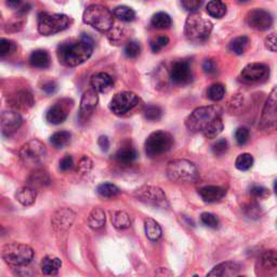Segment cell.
Masks as SVG:
<instances>
[{
    "label": "cell",
    "instance_id": "obj_1",
    "mask_svg": "<svg viewBox=\"0 0 277 277\" xmlns=\"http://www.w3.org/2000/svg\"><path fill=\"white\" fill-rule=\"evenodd\" d=\"M93 52V42L90 37L83 36L76 40L63 43L58 48V58L61 64L75 67L85 63Z\"/></svg>",
    "mask_w": 277,
    "mask_h": 277
},
{
    "label": "cell",
    "instance_id": "obj_2",
    "mask_svg": "<svg viewBox=\"0 0 277 277\" xmlns=\"http://www.w3.org/2000/svg\"><path fill=\"white\" fill-rule=\"evenodd\" d=\"M2 256L5 262L13 268L26 267L34 259V250L26 244L10 243L2 249Z\"/></svg>",
    "mask_w": 277,
    "mask_h": 277
},
{
    "label": "cell",
    "instance_id": "obj_3",
    "mask_svg": "<svg viewBox=\"0 0 277 277\" xmlns=\"http://www.w3.org/2000/svg\"><path fill=\"white\" fill-rule=\"evenodd\" d=\"M213 23L202 18L198 13H191L186 19L184 26V35L192 43H205L213 31Z\"/></svg>",
    "mask_w": 277,
    "mask_h": 277
},
{
    "label": "cell",
    "instance_id": "obj_4",
    "mask_svg": "<svg viewBox=\"0 0 277 277\" xmlns=\"http://www.w3.org/2000/svg\"><path fill=\"white\" fill-rule=\"evenodd\" d=\"M110 9L101 5L89 6L84 12V22L94 29L101 32H107L112 29L114 18Z\"/></svg>",
    "mask_w": 277,
    "mask_h": 277
},
{
    "label": "cell",
    "instance_id": "obj_5",
    "mask_svg": "<svg viewBox=\"0 0 277 277\" xmlns=\"http://www.w3.org/2000/svg\"><path fill=\"white\" fill-rule=\"evenodd\" d=\"M167 176L174 182H195L199 174L194 162L186 159H175L168 162Z\"/></svg>",
    "mask_w": 277,
    "mask_h": 277
},
{
    "label": "cell",
    "instance_id": "obj_6",
    "mask_svg": "<svg viewBox=\"0 0 277 277\" xmlns=\"http://www.w3.org/2000/svg\"><path fill=\"white\" fill-rule=\"evenodd\" d=\"M222 110L219 107H201L198 108L186 118L185 126L192 132H201L215 118L220 117Z\"/></svg>",
    "mask_w": 277,
    "mask_h": 277
},
{
    "label": "cell",
    "instance_id": "obj_7",
    "mask_svg": "<svg viewBox=\"0 0 277 277\" xmlns=\"http://www.w3.org/2000/svg\"><path fill=\"white\" fill-rule=\"evenodd\" d=\"M70 26L67 15L42 12L38 15V31L44 36L55 35Z\"/></svg>",
    "mask_w": 277,
    "mask_h": 277
},
{
    "label": "cell",
    "instance_id": "obj_8",
    "mask_svg": "<svg viewBox=\"0 0 277 277\" xmlns=\"http://www.w3.org/2000/svg\"><path fill=\"white\" fill-rule=\"evenodd\" d=\"M19 156L24 165L35 168L45 162L47 158V149L43 142L34 138L22 146Z\"/></svg>",
    "mask_w": 277,
    "mask_h": 277
},
{
    "label": "cell",
    "instance_id": "obj_9",
    "mask_svg": "<svg viewBox=\"0 0 277 277\" xmlns=\"http://www.w3.org/2000/svg\"><path fill=\"white\" fill-rule=\"evenodd\" d=\"M174 145V137L166 131H155L146 138L144 148L145 153L150 157H157L171 150Z\"/></svg>",
    "mask_w": 277,
    "mask_h": 277
},
{
    "label": "cell",
    "instance_id": "obj_10",
    "mask_svg": "<svg viewBox=\"0 0 277 277\" xmlns=\"http://www.w3.org/2000/svg\"><path fill=\"white\" fill-rule=\"evenodd\" d=\"M134 196L140 201L146 203V205L164 209L169 207V202L166 194L158 186L152 185L141 186L140 189H137L134 192Z\"/></svg>",
    "mask_w": 277,
    "mask_h": 277
},
{
    "label": "cell",
    "instance_id": "obj_11",
    "mask_svg": "<svg viewBox=\"0 0 277 277\" xmlns=\"http://www.w3.org/2000/svg\"><path fill=\"white\" fill-rule=\"evenodd\" d=\"M138 103V96L130 91L119 92L113 96L110 103V110L115 115H125L126 113L131 111Z\"/></svg>",
    "mask_w": 277,
    "mask_h": 277
},
{
    "label": "cell",
    "instance_id": "obj_12",
    "mask_svg": "<svg viewBox=\"0 0 277 277\" xmlns=\"http://www.w3.org/2000/svg\"><path fill=\"white\" fill-rule=\"evenodd\" d=\"M268 77H270V68L263 63L248 64L240 73L241 80L247 84L263 83Z\"/></svg>",
    "mask_w": 277,
    "mask_h": 277
},
{
    "label": "cell",
    "instance_id": "obj_13",
    "mask_svg": "<svg viewBox=\"0 0 277 277\" xmlns=\"http://www.w3.org/2000/svg\"><path fill=\"white\" fill-rule=\"evenodd\" d=\"M170 79L177 86H186L193 81L191 65L187 61L179 60L175 62L170 70Z\"/></svg>",
    "mask_w": 277,
    "mask_h": 277
},
{
    "label": "cell",
    "instance_id": "obj_14",
    "mask_svg": "<svg viewBox=\"0 0 277 277\" xmlns=\"http://www.w3.org/2000/svg\"><path fill=\"white\" fill-rule=\"evenodd\" d=\"M277 124V87L268 95L262 111L260 127L262 129L271 128Z\"/></svg>",
    "mask_w": 277,
    "mask_h": 277
},
{
    "label": "cell",
    "instance_id": "obj_15",
    "mask_svg": "<svg viewBox=\"0 0 277 277\" xmlns=\"http://www.w3.org/2000/svg\"><path fill=\"white\" fill-rule=\"evenodd\" d=\"M273 16L272 14L264 9H254L247 14L248 25L256 30H266L271 28L273 25Z\"/></svg>",
    "mask_w": 277,
    "mask_h": 277
},
{
    "label": "cell",
    "instance_id": "obj_16",
    "mask_svg": "<svg viewBox=\"0 0 277 277\" xmlns=\"http://www.w3.org/2000/svg\"><path fill=\"white\" fill-rule=\"evenodd\" d=\"M75 213L68 208H62L58 211H55L52 216L51 223L53 230L56 233H64L66 232L72 226L73 222L75 220Z\"/></svg>",
    "mask_w": 277,
    "mask_h": 277
},
{
    "label": "cell",
    "instance_id": "obj_17",
    "mask_svg": "<svg viewBox=\"0 0 277 277\" xmlns=\"http://www.w3.org/2000/svg\"><path fill=\"white\" fill-rule=\"evenodd\" d=\"M23 118L18 112L7 111L2 114V131L5 136H11L22 126Z\"/></svg>",
    "mask_w": 277,
    "mask_h": 277
},
{
    "label": "cell",
    "instance_id": "obj_18",
    "mask_svg": "<svg viewBox=\"0 0 277 277\" xmlns=\"http://www.w3.org/2000/svg\"><path fill=\"white\" fill-rule=\"evenodd\" d=\"M97 101H99V96H97L94 89H91V90H88L84 93L80 101L79 110V117L81 121H87L91 117L97 105Z\"/></svg>",
    "mask_w": 277,
    "mask_h": 277
},
{
    "label": "cell",
    "instance_id": "obj_19",
    "mask_svg": "<svg viewBox=\"0 0 277 277\" xmlns=\"http://www.w3.org/2000/svg\"><path fill=\"white\" fill-rule=\"evenodd\" d=\"M68 116V108L63 102L55 103L54 105L47 111L46 119L49 124L60 125L66 120Z\"/></svg>",
    "mask_w": 277,
    "mask_h": 277
},
{
    "label": "cell",
    "instance_id": "obj_20",
    "mask_svg": "<svg viewBox=\"0 0 277 277\" xmlns=\"http://www.w3.org/2000/svg\"><path fill=\"white\" fill-rule=\"evenodd\" d=\"M241 271V265L236 262H223L216 265L207 276H220V277H231L238 275Z\"/></svg>",
    "mask_w": 277,
    "mask_h": 277
},
{
    "label": "cell",
    "instance_id": "obj_21",
    "mask_svg": "<svg viewBox=\"0 0 277 277\" xmlns=\"http://www.w3.org/2000/svg\"><path fill=\"white\" fill-rule=\"evenodd\" d=\"M199 196L205 202H216L221 200L226 194V191L221 186L206 185L198 190Z\"/></svg>",
    "mask_w": 277,
    "mask_h": 277
},
{
    "label": "cell",
    "instance_id": "obj_22",
    "mask_svg": "<svg viewBox=\"0 0 277 277\" xmlns=\"http://www.w3.org/2000/svg\"><path fill=\"white\" fill-rule=\"evenodd\" d=\"M113 85V78L107 73H96L91 77V86L96 92H108L111 90Z\"/></svg>",
    "mask_w": 277,
    "mask_h": 277
},
{
    "label": "cell",
    "instance_id": "obj_23",
    "mask_svg": "<svg viewBox=\"0 0 277 277\" xmlns=\"http://www.w3.org/2000/svg\"><path fill=\"white\" fill-rule=\"evenodd\" d=\"M37 192L36 189L31 187L30 185H26L20 187V189L15 192V199L18 200L23 206H31L32 203L36 201Z\"/></svg>",
    "mask_w": 277,
    "mask_h": 277
},
{
    "label": "cell",
    "instance_id": "obj_24",
    "mask_svg": "<svg viewBox=\"0 0 277 277\" xmlns=\"http://www.w3.org/2000/svg\"><path fill=\"white\" fill-rule=\"evenodd\" d=\"M29 64L35 68L39 70L48 68L50 66V55H49V53L46 50L38 49V50H35L30 54Z\"/></svg>",
    "mask_w": 277,
    "mask_h": 277
},
{
    "label": "cell",
    "instance_id": "obj_25",
    "mask_svg": "<svg viewBox=\"0 0 277 277\" xmlns=\"http://www.w3.org/2000/svg\"><path fill=\"white\" fill-rule=\"evenodd\" d=\"M62 266V261L56 257L48 256L43 259L42 261V271L45 275H56L59 273L60 268Z\"/></svg>",
    "mask_w": 277,
    "mask_h": 277
},
{
    "label": "cell",
    "instance_id": "obj_26",
    "mask_svg": "<svg viewBox=\"0 0 277 277\" xmlns=\"http://www.w3.org/2000/svg\"><path fill=\"white\" fill-rule=\"evenodd\" d=\"M144 229L146 237H148L151 241H157L161 237V227L160 225L155 221V220L148 218L144 220Z\"/></svg>",
    "mask_w": 277,
    "mask_h": 277
},
{
    "label": "cell",
    "instance_id": "obj_27",
    "mask_svg": "<svg viewBox=\"0 0 277 277\" xmlns=\"http://www.w3.org/2000/svg\"><path fill=\"white\" fill-rule=\"evenodd\" d=\"M259 263L263 270L271 271L277 268V251L266 250L259 258Z\"/></svg>",
    "mask_w": 277,
    "mask_h": 277
},
{
    "label": "cell",
    "instance_id": "obj_28",
    "mask_svg": "<svg viewBox=\"0 0 277 277\" xmlns=\"http://www.w3.org/2000/svg\"><path fill=\"white\" fill-rule=\"evenodd\" d=\"M223 121L221 119V116L215 118L211 123L202 130V134L206 138H209V140H213V138H216L217 136L220 135L223 131Z\"/></svg>",
    "mask_w": 277,
    "mask_h": 277
},
{
    "label": "cell",
    "instance_id": "obj_29",
    "mask_svg": "<svg viewBox=\"0 0 277 277\" xmlns=\"http://www.w3.org/2000/svg\"><path fill=\"white\" fill-rule=\"evenodd\" d=\"M115 158L120 162V164L129 165L137 158V152L135 149L131 148V146H124L118 150V152L115 155Z\"/></svg>",
    "mask_w": 277,
    "mask_h": 277
},
{
    "label": "cell",
    "instance_id": "obj_30",
    "mask_svg": "<svg viewBox=\"0 0 277 277\" xmlns=\"http://www.w3.org/2000/svg\"><path fill=\"white\" fill-rule=\"evenodd\" d=\"M207 13L215 19H221L226 14V5L222 0H211L207 5Z\"/></svg>",
    "mask_w": 277,
    "mask_h": 277
},
{
    "label": "cell",
    "instance_id": "obj_31",
    "mask_svg": "<svg viewBox=\"0 0 277 277\" xmlns=\"http://www.w3.org/2000/svg\"><path fill=\"white\" fill-rule=\"evenodd\" d=\"M88 224L92 230H99L105 224V214L101 208H94L88 217Z\"/></svg>",
    "mask_w": 277,
    "mask_h": 277
},
{
    "label": "cell",
    "instance_id": "obj_32",
    "mask_svg": "<svg viewBox=\"0 0 277 277\" xmlns=\"http://www.w3.org/2000/svg\"><path fill=\"white\" fill-rule=\"evenodd\" d=\"M151 24L154 28L167 29V28H170V26L172 25V20H171L169 14L165 12H158L153 15Z\"/></svg>",
    "mask_w": 277,
    "mask_h": 277
},
{
    "label": "cell",
    "instance_id": "obj_33",
    "mask_svg": "<svg viewBox=\"0 0 277 277\" xmlns=\"http://www.w3.org/2000/svg\"><path fill=\"white\" fill-rule=\"evenodd\" d=\"M112 223L118 230H126L131 225V220L125 211H115L112 214Z\"/></svg>",
    "mask_w": 277,
    "mask_h": 277
},
{
    "label": "cell",
    "instance_id": "obj_34",
    "mask_svg": "<svg viewBox=\"0 0 277 277\" xmlns=\"http://www.w3.org/2000/svg\"><path fill=\"white\" fill-rule=\"evenodd\" d=\"M249 46V38L247 36H239L233 39L230 44V51L236 55L245 53Z\"/></svg>",
    "mask_w": 277,
    "mask_h": 277
},
{
    "label": "cell",
    "instance_id": "obj_35",
    "mask_svg": "<svg viewBox=\"0 0 277 277\" xmlns=\"http://www.w3.org/2000/svg\"><path fill=\"white\" fill-rule=\"evenodd\" d=\"M96 192H97V194L100 195V196H102L104 198H112V197L117 196V195L120 193V190H119V187L116 186L115 184L105 182V183L97 185Z\"/></svg>",
    "mask_w": 277,
    "mask_h": 277
},
{
    "label": "cell",
    "instance_id": "obj_36",
    "mask_svg": "<svg viewBox=\"0 0 277 277\" xmlns=\"http://www.w3.org/2000/svg\"><path fill=\"white\" fill-rule=\"evenodd\" d=\"M114 15L123 22H132L135 19V12L132 8L127 6H119L114 9Z\"/></svg>",
    "mask_w": 277,
    "mask_h": 277
},
{
    "label": "cell",
    "instance_id": "obj_37",
    "mask_svg": "<svg viewBox=\"0 0 277 277\" xmlns=\"http://www.w3.org/2000/svg\"><path fill=\"white\" fill-rule=\"evenodd\" d=\"M72 138V134L68 131H58L52 134L50 142L56 149H63L64 146H66Z\"/></svg>",
    "mask_w": 277,
    "mask_h": 277
},
{
    "label": "cell",
    "instance_id": "obj_38",
    "mask_svg": "<svg viewBox=\"0 0 277 277\" xmlns=\"http://www.w3.org/2000/svg\"><path fill=\"white\" fill-rule=\"evenodd\" d=\"M51 182V179L50 177H49V175L47 172H45V171H36V172L32 175L29 179V184L31 187H43V186H46L48 184H50Z\"/></svg>",
    "mask_w": 277,
    "mask_h": 277
},
{
    "label": "cell",
    "instance_id": "obj_39",
    "mask_svg": "<svg viewBox=\"0 0 277 277\" xmlns=\"http://www.w3.org/2000/svg\"><path fill=\"white\" fill-rule=\"evenodd\" d=\"M224 95H225V88L222 84L211 85L207 90L208 99L214 102L221 101L224 97Z\"/></svg>",
    "mask_w": 277,
    "mask_h": 277
},
{
    "label": "cell",
    "instance_id": "obj_40",
    "mask_svg": "<svg viewBox=\"0 0 277 277\" xmlns=\"http://www.w3.org/2000/svg\"><path fill=\"white\" fill-rule=\"evenodd\" d=\"M14 104H16L18 108L22 109H28L34 105V99L32 95L27 91H21L14 97Z\"/></svg>",
    "mask_w": 277,
    "mask_h": 277
},
{
    "label": "cell",
    "instance_id": "obj_41",
    "mask_svg": "<svg viewBox=\"0 0 277 277\" xmlns=\"http://www.w3.org/2000/svg\"><path fill=\"white\" fill-rule=\"evenodd\" d=\"M254 157L249 153H243L239 156L236 158L235 161V167L240 171H247L252 166H254Z\"/></svg>",
    "mask_w": 277,
    "mask_h": 277
},
{
    "label": "cell",
    "instance_id": "obj_42",
    "mask_svg": "<svg viewBox=\"0 0 277 277\" xmlns=\"http://www.w3.org/2000/svg\"><path fill=\"white\" fill-rule=\"evenodd\" d=\"M162 116V111L157 105H149L144 110V117L150 121H157Z\"/></svg>",
    "mask_w": 277,
    "mask_h": 277
},
{
    "label": "cell",
    "instance_id": "obj_43",
    "mask_svg": "<svg viewBox=\"0 0 277 277\" xmlns=\"http://www.w3.org/2000/svg\"><path fill=\"white\" fill-rule=\"evenodd\" d=\"M200 222L205 226L209 227V229H218L219 227V219L217 218V216L210 213L201 214Z\"/></svg>",
    "mask_w": 277,
    "mask_h": 277
},
{
    "label": "cell",
    "instance_id": "obj_44",
    "mask_svg": "<svg viewBox=\"0 0 277 277\" xmlns=\"http://www.w3.org/2000/svg\"><path fill=\"white\" fill-rule=\"evenodd\" d=\"M15 49L16 46L13 42H11V40L6 38H3L0 40V56H2V58H5V56L11 54L12 52L15 51Z\"/></svg>",
    "mask_w": 277,
    "mask_h": 277
},
{
    "label": "cell",
    "instance_id": "obj_45",
    "mask_svg": "<svg viewBox=\"0 0 277 277\" xmlns=\"http://www.w3.org/2000/svg\"><path fill=\"white\" fill-rule=\"evenodd\" d=\"M249 136H250V132H249L248 128L239 127V128L236 129L235 140H236V142H237L238 145H240V146L245 145L249 141Z\"/></svg>",
    "mask_w": 277,
    "mask_h": 277
},
{
    "label": "cell",
    "instance_id": "obj_46",
    "mask_svg": "<svg viewBox=\"0 0 277 277\" xmlns=\"http://www.w3.org/2000/svg\"><path fill=\"white\" fill-rule=\"evenodd\" d=\"M202 70H203V72H205L206 75L211 76V77H214V76L218 75V73H219L218 64L213 59H207V60L203 61V63H202Z\"/></svg>",
    "mask_w": 277,
    "mask_h": 277
},
{
    "label": "cell",
    "instance_id": "obj_47",
    "mask_svg": "<svg viewBox=\"0 0 277 277\" xmlns=\"http://www.w3.org/2000/svg\"><path fill=\"white\" fill-rule=\"evenodd\" d=\"M169 42H170V40H169V38L167 36H158V37H156L151 42L152 51L155 52V53L159 52L161 49H164L165 47L168 46Z\"/></svg>",
    "mask_w": 277,
    "mask_h": 277
},
{
    "label": "cell",
    "instance_id": "obj_48",
    "mask_svg": "<svg viewBox=\"0 0 277 277\" xmlns=\"http://www.w3.org/2000/svg\"><path fill=\"white\" fill-rule=\"evenodd\" d=\"M125 54L130 59H134L140 54L141 47L137 42H129L125 47Z\"/></svg>",
    "mask_w": 277,
    "mask_h": 277
},
{
    "label": "cell",
    "instance_id": "obj_49",
    "mask_svg": "<svg viewBox=\"0 0 277 277\" xmlns=\"http://www.w3.org/2000/svg\"><path fill=\"white\" fill-rule=\"evenodd\" d=\"M229 150V143L225 138H220L213 145V153L216 156H222Z\"/></svg>",
    "mask_w": 277,
    "mask_h": 277
},
{
    "label": "cell",
    "instance_id": "obj_50",
    "mask_svg": "<svg viewBox=\"0 0 277 277\" xmlns=\"http://www.w3.org/2000/svg\"><path fill=\"white\" fill-rule=\"evenodd\" d=\"M92 167H93L92 160L89 157H87V156H84V157L80 158V160L78 162L77 170L79 171L81 175H86V174L90 172Z\"/></svg>",
    "mask_w": 277,
    "mask_h": 277
},
{
    "label": "cell",
    "instance_id": "obj_51",
    "mask_svg": "<svg viewBox=\"0 0 277 277\" xmlns=\"http://www.w3.org/2000/svg\"><path fill=\"white\" fill-rule=\"evenodd\" d=\"M203 0H181V5L184 8V10L189 11L191 13H195L198 11L201 7Z\"/></svg>",
    "mask_w": 277,
    "mask_h": 277
},
{
    "label": "cell",
    "instance_id": "obj_52",
    "mask_svg": "<svg viewBox=\"0 0 277 277\" xmlns=\"http://www.w3.org/2000/svg\"><path fill=\"white\" fill-rule=\"evenodd\" d=\"M250 195L251 196H254L255 198L263 199V198H266L268 195H270V192H268V190L264 186L254 185L250 189Z\"/></svg>",
    "mask_w": 277,
    "mask_h": 277
},
{
    "label": "cell",
    "instance_id": "obj_53",
    "mask_svg": "<svg viewBox=\"0 0 277 277\" xmlns=\"http://www.w3.org/2000/svg\"><path fill=\"white\" fill-rule=\"evenodd\" d=\"M265 48L272 52H277V32L268 35L264 42Z\"/></svg>",
    "mask_w": 277,
    "mask_h": 277
},
{
    "label": "cell",
    "instance_id": "obj_54",
    "mask_svg": "<svg viewBox=\"0 0 277 277\" xmlns=\"http://www.w3.org/2000/svg\"><path fill=\"white\" fill-rule=\"evenodd\" d=\"M73 166H74V159H73L71 155H65V156L60 160V170L63 171V172L72 169Z\"/></svg>",
    "mask_w": 277,
    "mask_h": 277
},
{
    "label": "cell",
    "instance_id": "obj_55",
    "mask_svg": "<svg viewBox=\"0 0 277 277\" xmlns=\"http://www.w3.org/2000/svg\"><path fill=\"white\" fill-rule=\"evenodd\" d=\"M246 215L249 218H259L261 215V209L256 203H249L246 207Z\"/></svg>",
    "mask_w": 277,
    "mask_h": 277
},
{
    "label": "cell",
    "instance_id": "obj_56",
    "mask_svg": "<svg viewBox=\"0 0 277 277\" xmlns=\"http://www.w3.org/2000/svg\"><path fill=\"white\" fill-rule=\"evenodd\" d=\"M97 145L103 152H108L110 149V140L107 135H101L97 140Z\"/></svg>",
    "mask_w": 277,
    "mask_h": 277
},
{
    "label": "cell",
    "instance_id": "obj_57",
    "mask_svg": "<svg viewBox=\"0 0 277 277\" xmlns=\"http://www.w3.org/2000/svg\"><path fill=\"white\" fill-rule=\"evenodd\" d=\"M56 84L53 83V81H48L44 86H43V90L47 93V94H52L56 91Z\"/></svg>",
    "mask_w": 277,
    "mask_h": 277
},
{
    "label": "cell",
    "instance_id": "obj_58",
    "mask_svg": "<svg viewBox=\"0 0 277 277\" xmlns=\"http://www.w3.org/2000/svg\"><path fill=\"white\" fill-rule=\"evenodd\" d=\"M7 3L10 7H18L21 5L22 0H7Z\"/></svg>",
    "mask_w": 277,
    "mask_h": 277
},
{
    "label": "cell",
    "instance_id": "obj_59",
    "mask_svg": "<svg viewBox=\"0 0 277 277\" xmlns=\"http://www.w3.org/2000/svg\"><path fill=\"white\" fill-rule=\"evenodd\" d=\"M274 191H275V193L277 194V180H276L275 183H274Z\"/></svg>",
    "mask_w": 277,
    "mask_h": 277
},
{
    "label": "cell",
    "instance_id": "obj_60",
    "mask_svg": "<svg viewBox=\"0 0 277 277\" xmlns=\"http://www.w3.org/2000/svg\"><path fill=\"white\" fill-rule=\"evenodd\" d=\"M238 2L239 3H246V2H248V0H238Z\"/></svg>",
    "mask_w": 277,
    "mask_h": 277
}]
</instances>
